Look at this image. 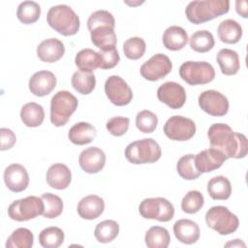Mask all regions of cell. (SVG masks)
I'll return each mask as SVG.
<instances>
[{
	"label": "cell",
	"instance_id": "obj_1",
	"mask_svg": "<svg viewBox=\"0 0 248 248\" xmlns=\"http://www.w3.org/2000/svg\"><path fill=\"white\" fill-rule=\"evenodd\" d=\"M212 148L219 150L227 159L244 158L248 152V141L241 133H235L225 123L212 124L207 132Z\"/></svg>",
	"mask_w": 248,
	"mask_h": 248
},
{
	"label": "cell",
	"instance_id": "obj_2",
	"mask_svg": "<svg viewBox=\"0 0 248 248\" xmlns=\"http://www.w3.org/2000/svg\"><path fill=\"white\" fill-rule=\"evenodd\" d=\"M230 9L228 0H202L190 2L185 15L188 20L194 24H201L227 14Z\"/></svg>",
	"mask_w": 248,
	"mask_h": 248
},
{
	"label": "cell",
	"instance_id": "obj_3",
	"mask_svg": "<svg viewBox=\"0 0 248 248\" xmlns=\"http://www.w3.org/2000/svg\"><path fill=\"white\" fill-rule=\"evenodd\" d=\"M48 25L64 36H72L79 29V17L74 10L67 5L52 6L46 15Z\"/></svg>",
	"mask_w": 248,
	"mask_h": 248
},
{
	"label": "cell",
	"instance_id": "obj_4",
	"mask_svg": "<svg viewBox=\"0 0 248 248\" xmlns=\"http://www.w3.org/2000/svg\"><path fill=\"white\" fill-rule=\"evenodd\" d=\"M162 150L153 139H142L129 143L125 149L126 159L136 165L155 163L161 158Z\"/></svg>",
	"mask_w": 248,
	"mask_h": 248
},
{
	"label": "cell",
	"instance_id": "obj_5",
	"mask_svg": "<svg viewBox=\"0 0 248 248\" xmlns=\"http://www.w3.org/2000/svg\"><path fill=\"white\" fill-rule=\"evenodd\" d=\"M78 99L69 91L61 90L54 94L50 101V121L56 126L65 125L76 111Z\"/></svg>",
	"mask_w": 248,
	"mask_h": 248
},
{
	"label": "cell",
	"instance_id": "obj_6",
	"mask_svg": "<svg viewBox=\"0 0 248 248\" xmlns=\"http://www.w3.org/2000/svg\"><path fill=\"white\" fill-rule=\"evenodd\" d=\"M205 222L210 229L216 231L221 235L234 232L239 226L237 216L223 205L209 208L205 213Z\"/></svg>",
	"mask_w": 248,
	"mask_h": 248
},
{
	"label": "cell",
	"instance_id": "obj_7",
	"mask_svg": "<svg viewBox=\"0 0 248 248\" xmlns=\"http://www.w3.org/2000/svg\"><path fill=\"white\" fill-rule=\"evenodd\" d=\"M45 203L42 198L29 196L13 202L8 207V215L17 222L28 221L44 213Z\"/></svg>",
	"mask_w": 248,
	"mask_h": 248
},
{
	"label": "cell",
	"instance_id": "obj_8",
	"mask_svg": "<svg viewBox=\"0 0 248 248\" xmlns=\"http://www.w3.org/2000/svg\"><path fill=\"white\" fill-rule=\"evenodd\" d=\"M180 78L190 85L205 84L215 78V70L205 61H186L179 67Z\"/></svg>",
	"mask_w": 248,
	"mask_h": 248
},
{
	"label": "cell",
	"instance_id": "obj_9",
	"mask_svg": "<svg viewBox=\"0 0 248 248\" xmlns=\"http://www.w3.org/2000/svg\"><path fill=\"white\" fill-rule=\"evenodd\" d=\"M140 214L145 219H155L160 222H169L173 218L174 207L165 198L144 199L139 206Z\"/></svg>",
	"mask_w": 248,
	"mask_h": 248
},
{
	"label": "cell",
	"instance_id": "obj_10",
	"mask_svg": "<svg viewBox=\"0 0 248 248\" xmlns=\"http://www.w3.org/2000/svg\"><path fill=\"white\" fill-rule=\"evenodd\" d=\"M164 133L172 140L185 141L194 137L196 124L190 118L181 115H173L165 123Z\"/></svg>",
	"mask_w": 248,
	"mask_h": 248
},
{
	"label": "cell",
	"instance_id": "obj_11",
	"mask_svg": "<svg viewBox=\"0 0 248 248\" xmlns=\"http://www.w3.org/2000/svg\"><path fill=\"white\" fill-rule=\"evenodd\" d=\"M171 69L172 63L170 59L166 54L157 53L140 66V72L143 78L156 81L169 75Z\"/></svg>",
	"mask_w": 248,
	"mask_h": 248
},
{
	"label": "cell",
	"instance_id": "obj_12",
	"mask_svg": "<svg viewBox=\"0 0 248 248\" xmlns=\"http://www.w3.org/2000/svg\"><path fill=\"white\" fill-rule=\"evenodd\" d=\"M105 93L115 106L128 105L133 98V92L127 82L119 76H110L105 82Z\"/></svg>",
	"mask_w": 248,
	"mask_h": 248
},
{
	"label": "cell",
	"instance_id": "obj_13",
	"mask_svg": "<svg viewBox=\"0 0 248 248\" xmlns=\"http://www.w3.org/2000/svg\"><path fill=\"white\" fill-rule=\"evenodd\" d=\"M200 108L211 116H224L229 110V101L225 95L216 90H206L198 99Z\"/></svg>",
	"mask_w": 248,
	"mask_h": 248
},
{
	"label": "cell",
	"instance_id": "obj_14",
	"mask_svg": "<svg viewBox=\"0 0 248 248\" xmlns=\"http://www.w3.org/2000/svg\"><path fill=\"white\" fill-rule=\"evenodd\" d=\"M158 100L173 109L183 107L186 101V92L182 85L174 81H167L157 90Z\"/></svg>",
	"mask_w": 248,
	"mask_h": 248
},
{
	"label": "cell",
	"instance_id": "obj_15",
	"mask_svg": "<svg viewBox=\"0 0 248 248\" xmlns=\"http://www.w3.org/2000/svg\"><path fill=\"white\" fill-rule=\"evenodd\" d=\"M4 181L9 190L15 193L24 191L29 184L26 169L20 164H11L4 170Z\"/></svg>",
	"mask_w": 248,
	"mask_h": 248
},
{
	"label": "cell",
	"instance_id": "obj_16",
	"mask_svg": "<svg viewBox=\"0 0 248 248\" xmlns=\"http://www.w3.org/2000/svg\"><path fill=\"white\" fill-rule=\"evenodd\" d=\"M78 163L83 171L87 173H97L105 167L106 154L99 147H88L80 152Z\"/></svg>",
	"mask_w": 248,
	"mask_h": 248
},
{
	"label": "cell",
	"instance_id": "obj_17",
	"mask_svg": "<svg viewBox=\"0 0 248 248\" xmlns=\"http://www.w3.org/2000/svg\"><path fill=\"white\" fill-rule=\"evenodd\" d=\"M227 160L225 155L215 148H207L195 155L196 169L202 172H210L219 169Z\"/></svg>",
	"mask_w": 248,
	"mask_h": 248
},
{
	"label": "cell",
	"instance_id": "obj_18",
	"mask_svg": "<svg viewBox=\"0 0 248 248\" xmlns=\"http://www.w3.org/2000/svg\"><path fill=\"white\" fill-rule=\"evenodd\" d=\"M29 90L36 96L48 95L56 85V78L50 71H39L29 79Z\"/></svg>",
	"mask_w": 248,
	"mask_h": 248
},
{
	"label": "cell",
	"instance_id": "obj_19",
	"mask_svg": "<svg viewBox=\"0 0 248 248\" xmlns=\"http://www.w3.org/2000/svg\"><path fill=\"white\" fill-rule=\"evenodd\" d=\"M64 53V44L56 38H49L44 40L37 46V55L43 62H56L60 58H62Z\"/></svg>",
	"mask_w": 248,
	"mask_h": 248
},
{
	"label": "cell",
	"instance_id": "obj_20",
	"mask_svg": "<svg viewBox=\"0 0 248 248\" xmlns=\"http://www.w3.org/2000/svg\"><path fill=\"white\" fill-rule=\"evenodd\" d=\"M173 232L176 239L184 244L196 243L201 234L198 224L190 219L177 220L173 225Z\"/></svg>",
	"mask_w": 248,
	"mask_h": 248
},
{
	"label": "cell",
	"instance_id": "obj_21",
	"mask_svg": "<svg viewBox=\"0 0 248 248\" xmlns=\"http://www.w3.org/2000/svg\"><path fill=\"white\" fill-rule=\"evenodd\" d=\"M105 209L104 200L97 195L82 198L78 203V213L82 219L93 220L98 218Z\"/></svg>",
	"mask_w": 248,
	"mask_h": 248
},
{
	"label": "cell",
	"instance_id": "obj_22",
	"mask_svg": "<svg viewBox=\"0 0 248 248\" xmlns=\"http://www.w3.org/2000/svg\"><path fill=\"white\" fill-rule=\"evenodd\" d=\"M72 180V173L70 169L61 163L51 165L46 171V182L54 189H66Z\"/></svg>",
	"mask_w": 248,
	"mask_h": 248
},
{
	"label": "cell",
	"instance_id": "obj_23",
	"mask_svg": "<svg viewBox=\"0 0 248 248\" xmlns=\"http://www.w3.org/2000/svg\"><path fill=\"white\" fill-rule=\"evenodd\" d=\"M91 42L101 50H109L116 47V34L109 26H99L90 31Z\"/></svg>",
	"mask_w": 248,
	"mask_h": 248
},
{
	"label": "cell",
	"instance_id": "obj_24",
	"mask_svg": "<svg viewBox=\"0 0 248 248\" xmlns=\"http://www.w3.org/2000/svg\"><path fill=\"white\" fill-rule=\"evenodd\" d=\"M96 137V129L88 122H78L71 127L68 138L71 142L77 145L90 143Z\"/></svg>",
	"mask_w": 248,
	"mask_h": 248
},
{
	"label": "cell",
	"instance_id": "obj_25",
	"mask_svg": "<svg viewBox=\"0 0 248 248\" xmlns=\"http://www.w3.org/2000/svg\"><path fill=\"white\" fill-rule=\"evenodd\" d=\"M187 32L180 26L172 25L168 27L163 34L164 46L170 50H180L188 42Z\"/></svg>",
	"mask_w": 248,
	"mask_h": 248
},
{
	"label": "cell",
	"instance_id": "obj_26",
	"mask_svg": "<svg viewBox=\"0 0 248 248\" xmlns=\"http://www.w3.org/2000/svg\"><path fill=\"white\" fill-rule=\"evenodd\" d=\"M216 60L220 66L222 74L226 76L235 75L240 68L237 52L230 48L220 49L216 55Z\"/></svg>",
	"mask_w": 248,
	"mask_h": 248
},
{
	"label": "cell",
	"instance_id": "obj_27",
	"mask_svg": "<svg viewBox=\"0 0 248 248\" xmlns=\"http://www.w3.org/2000/svg\"><path fill=\"white\" fill-rule=\"evenodd\" d=\"M217 33L223 43L236 44L242 37V27L236 20L228 18L219 23Z\"/></svg>",
	"mask_w": 248,
	"mask_h": 248
},
{
	"label": "cell",
	"instance_id": "obj_28",
	"mask_svg": "<svg viewBox=\"0 0 248 248\" xmlns=\"http://www.w3.org/2000/svg\"><path fill=\"white\" fill-rule=\"evenodd\" d=\"M20 118L27 127H38L45 119L44 108L35 102L27 103L20 109Z\"/></svg>",
	"mask_w": 248,
	"mask_h": 248
},
{
	"label": "cell",
	"instance_id": "obj_29",
	"mask_svg": "<svg viewBox=\"0 0 248 248\" xmlns=\"http://www.w3.org/2000/svg\"><path fill=\"white\" fill-rule=\"evenodd\" d=\"M207 192L213 200H228L232 194L231 182L226 176H214L207 182Z\"/></svg>",
	"mask_w": 248,
	"mask_h": 248
},
{
	"label": "cell",
	"instance_id": "obj_30",
	"mask_svg": "<svg viewBox=\"0 0 248 248\" xmlns=\"http://www.w3.org/2000/svg\"><path fill=\"white\" fill-rule=\"evenodd\" d=\"M75 63L79 71L92 73L99 68L100 56L97 51L91 48H83L77 53Z\"/></svg>",
	"mask_w": 248,
	"mask_h": 248
},
{
	"label": "cell",
	"instance_id": "obj_31",
	"mask_svg": "<svg viewBox=\"0 0 248 248\" xmlns=\"http://www.w3.org/2000/svg\"><path fill=\"white\" fill-rule=\"evenodd\" d=\"M144 241L148 248H167L170 245V236L167 229L153 226L145 232Z\"/></svg>",
	"mask_w": 248,
	"mask_h": 248
},
{
	"label": "cell",
	"instance_id": "obj_32",
	"mask_svg": "<svg viewBox=\"0 0 248 248\" xmlns=\"http://www.w3.org/2000/svg\"><path fill=\"white\" fill-rule=\"evenodd\" d=\"M71 83L78 93L87 95L94 90L96 85V78L93 73L77 71L72 76Z\"/></svg>",
	"mask_w": 248,
	"mask_h": 248
},
{
	"label": "cell",
	"instance_id": "obj_33",
	"mask_svg": "<svg viewBox=\"0 0 248 248\" xmlns=\"http://www.w3.org/2000/svg\"><path fill=\"white\" fill-rule=\"evenodd\" d=\"M34 243L33 232L26 228L15 230L6 241V248H30Z\"/></svg>",
	"mask_w": 248,
	"mask_h": 248
},
{
	"label": "cell",
	"instance_id": "obj_34",
	"mask_svg": "<svg viewBox=\"0 0 248 248\" xmlns=\"http://www.w3.org/2000/svg\"><path fill=\"white\" fill-rule=\"evenodd\" d=\"M119 232V225L114 220H105L100 222L94 231V235L98 242L108 243L112 241Z\"/></svg>",
	"mask_w": 248,
	"mask_h": 248
},
{
	"label": "cell",
	"instance_id": "obj_35",
	"mask_svg": "<svg viewBox=\"0 0 248 248\" xmlns=\"http://www.w3.org/2000/svg\"><path fill=\"white\" fill-rule=\"evenodd\" d=\"M189 43L193 50L201 53L209 51L215 45L213 35L207 30H198L193 33Z\"/></svg>",
	"mask_w": 248,
	"mask_h": 248
},
{
	"label": "cell",
	"instance_id": "obj_36",
	"mask_svg": "<svg viewBox=\"0 0 248 248\" xmlns=\"http://www.w3.org/2000/svg\"><path fill=\"white\" fill-rule=\"evenodd\" d=\"M41 15V7L34 1L21 2L16 11V16L24 24H31L36 22Z\"/></svg>",
	"mask_w": 248,
	"mask_h": 248
},
{
	"label": "cell",
	"instance_id": "obj_37",
	"mask_svg": "<svg viewBox=\"0 0 248 248\" xmlns=\"http://www.w3.org/2000/svg\"><path fill=\"white\" fill-rule=\"evenodd\" d=\"M64 232L58 227L44 229L39 234V242L44 248H57L64 242Z\"/></svg>",
	"mask_w": 248,
	"mask_h": 248
},
{
	"label": "cell",
	"instance_id": "obj_38",
	"mask_svg": "<svg viewBox=\"0 0 248 248\" xmlns=\"http://www.w3.org/2000/svg\"><path fill=\"white\" fill-rule=\"evenodd\" d=\"M176 170L178 174L186 180H194L201 175V172L196 169L195 166L194 154L182 156L176 164Z\"/></svg>",
	"mask_w": 248,
	"mask_h": 248
},
{
	"label": "cell",
	"instance_id": "obj_39",
	"mask_svg": "<svg viewBox=\"0 0 248 248\" xmlns=\"http://www.w3.org/2000/svg\"><path fill=\"white\" fill-rule=\"evenodd\" d=\"M42 200L45 203V210H44V217L48 219H53L58 217L63 211V202L60 197L51 194V193H45L42 195Z\"/></svg>",
	"mask_w": 248,
	"mask_h": 248
},
{
	"label": "cell",
	"instance_id": "obj_40",
	"mask_svg": "<svg viewBox=\"0 0 248 248\" xmlns=\"http://www.w3.org/2000/svg\"><path fill=\"white\" fill-rule=\"evenodd\" d=\"M204 199L202 194L198 190L189 191L181 201V209L188 214H194L200 211L203 206Z\"/></svg>",
	"mask_w": 248,
	"mask_h": 248
},
{
	"label": "cell",
	"instance_id": "obj_41",
	"mask_svg": "<svg viewBox=\"0 0 248 248\" xmlns=\"http://www.w3.org/2000/svg\"><path fill=\"white\" fill-rule=\"evenodd\" d=\"M146 49V44L140 37H132L125 41L123 51L127 58L132 60L140 59L143 56Z\"/></svg>",
	"mask_w": 248,
	"mask_h": 248
},
{
	"label": "cell",
	"instance_id": "obj_42",
	"mask_svg": "<svg viewBox=\"0 0 248 248\" xmlns=\"http://www.w3.org/2000/svg\"><path fill=\"white\" fill-rule=\"evenodd\" d=\"M99 26H109L114 29L115 20L112 14L106 10L93 12L87 19V28L89 31H92Z\"/></svg>",
	"mask_w": 248,
	"mask_h": 248
},
{
	"label": "cell",
	"instance_id": "obj_43",
	"mask_svg": "<svg viewBox=\"0 0 248 248\" xmlns=\"http://www.w3.org/2000/svg\"><path fill=\"white\" fill-rule=\"evenodd\" d=\"M158 124L157 115L147 109L138 112L136 116V126L142 133H152Z\"/></svg>",
	"mask_w": 248,
	"mask_h": 248
},
{
	"label": "cell",
	"instance_id": "obj_44",
	"mask_svg": "<svg viewBox=\"0 0 248 248\" xmlns=\"http://www.w3.org/2000/svg\"><path fill=\"white\" fill-rule=\"evenodd\" d=\"M129 124H130V119L128 117L114 116L108 120L106 127H107V130L109 132V134L115 137H120V136H123L128 131Z\"/></svg>",
	"mask_w": 248,
	"mask_h": 248
},
{
	"label": "cell",
	"instance_id": "obj_45",
	"mask_svg": "<svg viewBox=\"0 0 248 248\" xmlns=\"http://www.w3.org/2000/svg\"><path fill=\"white\" fill-rule=\"evenodd\" d=\"M98 53L100 56L99 68H101L103 70H108V69L109 70V69L115 67L120 60V57H119L116 47L109 49V50H105V51L100 50Z\"/></svg>",
	"mask_w": 248,
	"mask_h": 248
},
{
	"label": "cell",
	"instance_id": "obj_46",
	"mask_svg": "<svg viewBox=\"0 0 248 248\" xmlns=\"http://www.w3.org/2000/svg\"><path fill=\"white\" fill-rule=\"evenodd\" d=\"M16 137L12 130L8 128L0 129V149L2 151L12 148L16 143Z\"/></svg>",
	"mask_w": 248,
	"mask_h": 248
},
{
	"label": "cell",
	"instance_id": "obj_47",
	"mask_svg": "<svg viewBox=\"0 0 248 248\" xmlns=\"http://www.w3.org/2000/svg\"><path fill=\"white\" fill-rule=\"evenodd\" d=\"M235 9L238 15H240L242 17L246 18L248 16L247 15V1L245 0H237L235 1Z\"/></svg>",
	"mask_w": 248,
	"mask_h": 248
},
{
	"label": "cell",
	"instance_id": "obj_48",
	"mask_svg": "<svg viewBox=\"0 0 248 248\" xmlns=\"http://www.w3.org/2000/svg\"><path fill=\"white\" fill-rule=\"evenodd\" d=\"M240 245H242L243 247L245 246V244L242 242V241H240V239H234L233 241H231V242H228L225 246H240Z\"/></svg>",
	"mask_w": 248,
	"mask_h": 248
}]
</instances>
